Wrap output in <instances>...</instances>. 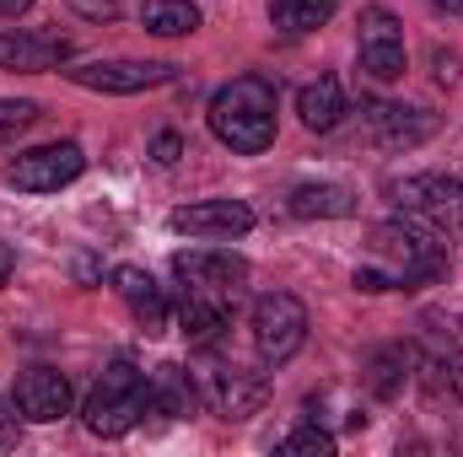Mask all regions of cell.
<instances>
[{
  "mask_svg": "<svg viewBox=\"0 0 463 457\" xmlns=\"http://www.w3.org/2000/svg\"><path fill=\"white\" fill-rule=\"evenodd\" d=\"M393 205L415 221H426L431 231H448L463 242V178H448V173H420V178H404L388 189Z\"/></svg>",
  "mask_w": 463,
  "mask_h": 457,
  "instance_id": "5b68a950",
  "label": "cell"
},
{
  "mask_svg": "<svg viewBox=\"0 0 463 457\" xmlns=\"http://www.w3.org/2000/svg\"><path fill=\"white\" fill-rule=\"evenodd\" d=\"M431 65H437L431 76H437L442 87H453V81H458V54H442V49H437V54H431Z\"/></svg>",
  "mask_w": 463,
  "mask_h": 457,
  "instance_id": "4316f807",
  "label": "cell"
},
{
  "mask_svg": "<svg viewBox=\"0 0 463 457\" xmlns=\"http://www.w3.org/2000/svg\"><path fill=\"white\" fill-rule=\"evenodd\" d=\"M11 409H16V404H11V398H0V452H5V447H16V415H11Z\"/></svg>",
  "mask_w": 463,
  "mask_h": 457,
  "instance_id": "83f0119b",
  "label": "cell"
},
{
  "mask_svg": "<svg viewBox=\"0 0 463 457\" xmlns=\"http://www.w3.org/2000/svg\"><path fill=\"white\" fill-rule=\"evenodd\" d=\"M146 382H151V409H156V415L189 420V415L200 409V377H194L189 366L167 360V366H156V371H151Z\"/></svg>",
  "mask_w": 463,
  "mask_h": 457,
  "instance_id": "e0dca14e",
  "label": "cell"
},
{
  "mask_svg": "<svg viewBox=\"0 0 463 457\" xmlns=\"http://www.w3.org/2000/svg\"><path fill=\"white\" fill-rule=\"evenodd\" d=\"M335 16V0H269V27L286 38H302Z\"/></svg>",
  "mask_w": 463,
  "mask_h": 457,
  "instance_id": "44dd1931",
  "label": "cell"
},
{
  "mask_svg": "<svg viewBox=\"0 0 463 457\" xmlns=\"http://www.w3.org/2000/svg\"><path fill=\"white\" fill-rule=\"evenodd\" d=\"M146 409H151V382L129 360H114L92 382V393L81 404V420H87L92 436H124V431H135L146 420Z\"/></svg>",
  "mask_w": 463,
  "mask_h": 457,
  "instance_id": "3957f363",
  "label": "cell"
},
{
  "mask_svg": "<svg viewBox=\"0 0 463 457\" xmlns=\"http://www.w3.org/2000/svg\"><path fill=\"white\" fill-rule=\"evenodd\" d=\"M404 382H410V350H404V344L377 350V355H372V393H377V398H393Z\"/></svg>",
  "mask_w": 463,
  "mask_h": 457,
  "instance_id": "7402d4cb",
  "label": "cell"
},
{
  "mask_svg": "<svg viewBox=\"0 0 463 457\" xmlns=\"http://www.w3.org/2000/svg\"><path fill=\"white\" fill-rule=\"evenodd\" d=\"M211 135L237 151V156H259L275 145V87L264 76H237L211 98Z\"/></svg>",
  "mask_w": 463,
  "mask_h": 457,
  "instance_id": "7a4b0ae2",
  "label": "cell"
},
{
  "mask_svg": "<svg viewBox=\"0 0 463 457\" xmlns=\"http://www.w3.org/2000/svg\"><path fill=\"white\" fill-rule=\"evenodd\" d=\"M173 275H178V285H189V291L237 296L242 280H248V258L232 253V247H189V253H173Z\"/></svg>",
  "mask_w": 463,
  "mask_h": 457,
  "instance_id": "9c48e42d",
  "label": "cell"
},
{
  "mask_svg": "<svg viewBox=\"0 0 463 457\" xmlns=\"http://www.w3.org/2000/svg\"><path fill=\"white\" fill-rule=\"evenodd\" d=\"M33 0H0V22H11V16H22Z\"/></svg>",
  "mask_w": 463,
  "mask_h": 457,
  "instance_id": "4dcf8cb0",
  "label": "cell"
},
{
  "mask_svg": "<svg viewBox=\"0 0 463 457\" xmlns=\"http://www.w3.org/2000/svg\"><path fill=\"white\" fill-rule=\"evenodd\" d=\"M71 60L65 33H38V27H5L0 33V70H60Z\"/></svg>",
  "mask_w": 463,
  "mask_h": 457,
  "instance_id": "7c38bea8",
  "label": "cell"
},
{
  "mask_svg": "<svg viewBox=\"0 0 463 457\" xmlns=\"http://www.w3.org/2000/svg\"><path fill=\"white\" fill-rule=\"evenodd\" d=\"M437 11H463V0H431Z\"/></svg>",
  "mask_w": 463,
  "mask_h": 457,
  "instance_id": "1f68e13d",
  "label": "cell"
},
{
  "mask_svg": "<svg viewBox=\"0 0 463 457\" xmlns=\"http://www.w3.org/2000/svg\"><path fill=\"white\" fill-rule=\"evenodd\" d=\"M248 329H253V350L259 360L275 371L286 366L302 344H307V307L291 296V291H264L248 312Z\"/></svg>",
  "mask_w": 463,
  "mask_h": 457,
  "instance_id": "277c9868",
  "label": "cell"
},
{
  "mask_svg": "<svg viewBox=\"0 0 463 457\" xmlns=\"http://www.w3.org/2000/svg\"><path fill=\"white\" fill-rule=\"evenodd\" d=\"M178 151H184V140H178L173 129H167V135H156V145H151V156H156L162 167H173V162H178Z\"/></svg>",
  "mask_w": 463,
  "mask_h": 457,
  "instance_id": "484cf974",
  "label": "cell"
},
{
  "mask_svg": "<svg viewBox=\"0 0 463 457\" xmlns=\"http://www.w3.org/2000/svg\"><path fill=\"white\" fill-rule=\"evenodd\" d=\"M361 118H366L372 140L388 145V151H410V145H420V140L437 135V114L404 108V103H361Z\"/></svg>",
  "mask_w": 463,
  "mask_h": 457,
  "instance_id": "4fadbf2b",
  "label": "cell"
},
{
  "mask_svg": "<svg viewBox=\"0 0 463 457\" xmlns=\"http://www.w3.org/2000/svg\"><path fill=\"white\" fill-rule=\"evenodd\" d=\"M173 231H189V237H216V242H232L253 227V210L242 200H200V205H184L167 216Z\"/></svg>",
  "mask_w": 463,
  "mask_h": 457,
  "instance_id": "5bb4252c",
  "label": "cell"
},
{
  "mask_svg": "<svg viewBox=\"0 0 463 457\" xmlns=\"http://www.w3.org/2000/svg\"><path fill=\"white\" fill-rule=\"evenodd\" d=\"M65 76L76 87H87V92L129 98V92H151V87L173 81V65H156V60H87V65H71Z\"/></svg>",
  "mask_w": 463,
  "mask_h": 457,
  "instance_id": "ba28073f",
  "label": "cell"
},
{
  "mask_svg": "<svg viewBox=\"0 0 463 457\" xmlns=\"http://www.w3.org/2000/svg\"><path fill=\"white\" fill-rule=\"evenodd\" d=\"M38 124V103H27V98H11V103H0V145H11L22 129H33Z\"/></svg>",
  "mask_w": 463,
  "mask_h": 457,
  "instance_id": "cb8c5ba5",
  "label": "cell"
},
{
  "mask_svg": "<svg viewBox=\"0 0 463 457\" xmlns=\"http://www.w3.org/2000/svg\"><path fill=\"white\" fill-rule=\"evenodd\" d=\"M81 167H87L81 145H76V140H54V145L22 151V156L5 167V178H11V189H22V194H54V189H65V183H76Z\"/></svg>",
  "mask_w": 463,
  "mask_h": 457,
  "instance_id": "8992f818",
  "label": "cell"
},
{
  "mask_svg": "<svg viewBox=\"0 0 463 457\" xmlns=\"http://www.w3.org/2000/svg\"><path fill=\"white\" fill-rule=\"evenodd\" d=\"M114 285L118 296H124V307H129V318L146 329V334H167V318H173V302H167V291L146 275V269H114Z\"/></svg>",
  "mask_w": 463,
  "mask_h": 457,
  "instance_id": "9a60e30c",
  "label": "cell"
},
{
  "mask_svg": "<svg viewBox=\"0 0 463 457\" xmlns=\"http://www.w3.org/2000/svg\"><path fill=\"white\" fill-rule=\"evenodd\" d=\"M71 5H76L81 16H114L118 11V0H71Z\"/></svg>",
  "mask_w": 463,
  "mask_h": 457,
  "instance_id": "f1b7e54d",
  "label": "cell"
},
{
  "mask_svg": "<svg viewBox=\"0 0 463 457\" xmlns=\"http://www.w3.org/2000/svg\"><path fill=\"white\" fill-rule=\"evenodd\" d=\"M442 275H448V253L431 231L388 221L372 231V264L355 269V285L361 291H420Z\"/></svg>",
  "mask_w": 463,
  "mask_h": 457,
  "instance_id": "6da1fadb",
  "label": "cell"
},
{
  "mask_svg": "<svg viewBox=\"0 0 463 457\" xmlns=\"http://www.w3.org/2000/svg\"><path fill=\"white\" fill-rule=\"evenodd\" d=\"M297 114H302V124L307 129H335L340 118H345V87L335 81V76H318L313 87H302L297 92Z\"/></svg>",
  "mask_w": 463,
  "mask_h": 457,
  "instance_id": "d6986e66",
  "label": "cell"
},
{
  "mask_svg": "<svg viewBox=\"0 0 463 457\" xmlns=\"http://www.w3.org/2000/svg\"><path fill=\"white\" fill-rule=\"evenodd\" d=\"M11 269H16V253H11V247H5V242H0V285H5V280H11Z\"/></svg>",
  "mask_w": 463,
  "mask_h": 457,
  "instance_id": "f546056e",
  "label": "cell"
},
{
  "mask_svg": "<svg viewBox=\"0 0 463 457\" xmlns=\"http://www.w3.org/2000/svg\"><path fill=\"white\" fill-rule=\"evenodd\" d=\"M140 27L156 38H189L200 27V5L194 0H146L140 5Z\"/></svg>",
  "mask_w": 463,
  "mask_h": 457,
  "instance_id": "ffe728a7",
  "label": "cell"
},
{
  "mask_svg": "<svg viewBox=\"0 0 463 457\" xmlns=\"http://www.w3.org/2000/svg\"><path fill=\"white\" fill-rule=\"evenodd\" d=\"M291 216H302V221H345V216H355V194L340 189V183H302L291 194Z\"/></svg>",
  "mask_w": 463,
  "mask_h": 457,
  "instance_id": "ac0fdd59",
  "label": "cell"
},
{
  "mask_svg": "<svg viewBox=\"0 0 463 457\" xmlns=\"http://www.w3.org/2000/svg\"><path fill=\"white\" fill-rule=\"evenodd\" d=\"M426 371L437 377V387H448V393H453V398H458V404H463V355H458V350H453V344H448V350H437Z\"/></svg>",
  "mask_w": 463,
  "mask_h": 457,
  "instance_id": "d4e9b609",
  "label": "cell"
},
{
  "mask_svg": "<svg viewBox=\"0 0 463 457\" xmlns=\"http://www.w3.org/2000/svg\"><path fill=\"white\" fill-rule=\"evenodd\" d=\"M194 377H200V404H211L222 420H248V415H259V404H264V377H253V371L205 366V371H194Z\"/></svg>",
  "mask_w": 463,
  "mask_h": 457,
  "instance_id": "30bf717a",
  "label": "cell"
},
{
  "mask_svg": "<svg viewBox=\"0 0 463 457\" xmlns=\"http://www.w3.org/2000/svg\"><path fill=\"white\" fill-rule=\"evenodd\" d=\"M280 452H286V457H329V452H335V436H329V431H318V425H297V431L280 442Z\"/></svg>",
  "mask_w": 463,
  "mask_h": 457,
  "instance_id": "603a6c76",
  "label": "cell"
},
{
  "mask_svg": "<svg viewBox=\"0 0 463 457\" xmlns=\"http://www.w3.org/2000/svg\"><path fill=\"white\" fill-rule=\"evenodd\" d=\"M355 49H361V70L372 81H399L404 76V27H399L393 11L366 5L361 11V33H355Z\"/></svg>",
  "mask_w": 463,
  "mask_h": 457,
  "instance_id": "52a82bcc",
  "label": "cell"
},
{
  "mask_svg": "<svg viewBox=\"0 0 463 457\" xmlns=\"http://www.w3.org/2000/svg\"><path fill=\"white\" fill-rule=\"evenodd\" d=\"M232 302L237 296H222V291H189L184 285V296H178V323H184V334L194 344H216L227 334L232 323Z\"/></svg>",
  "mask_w": 463,
  "mask_h": 457,
  "instance_id": "2e32d148",
  "label": "cell"
},
{
  "mask_svg": "<svg viewBox=\"0 0 463 457\" xmlns=\"http://www.w3.org/2000/svg\"><path fill=\"white\" fill-rule=\"evenodd\" d=\"M11 404H16L22 420H33V425H54V420L71 415V382H65V371H54V366H33V371L16 377Z\"/></svg>",
  "mask_w": 463,
  "mask_h": 457,
  "instance_id": "8fae6325",
  "label": "cell"
}]
</instances>
